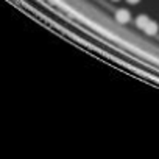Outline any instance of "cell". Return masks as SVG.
<instances>
[{
    "label": "cell",
    "mask_w": 159,
    "mask_h": 159,
    "mask_svg": "<svg viewBox=\"0 0 159 159\" xmlns=\"http://www.w3.org/2000/svg\"><path fill=\"white\" fill-rule=\"evenodd\" d=\"M129 19H131V14H129L128 10H123V8H122V10H119V11L116 13V20L120 22V24H128Z\"/></svg>",
    "instance_id": "1"
},
{
    "label": "cell",
    "mask_w": 159,
    "mask_h": 159,
    "mask_svg": "<svg viewBox=\"0 0 159 159\" xmlns=\"http://www.w3.org/2000/svg\"><path fill=\"white\" fill-rule=\"evenodd\" d=\"M148 22H150V19H148V16H145V14L136 17V25H137L139 28H142V30H145V27L148 25Z\"/></svg>",
    "instance_id": "2"
},
{
    "label": "cell",
    "mask_w": 159,
    "mask_h": 159,
    "mask_svg": "<svg viewBox=\"0 0 159 159\" xmlns=\"http://www.w3.org/2000/svg\"><path fill=\"white\" fill-rule=\"evenodd\" d=\"M157 30H159V27H157V24H156V22H153V20H150V22H148V25L145 27V33H147V34H150V36H154V34L157 33Z\"/></svg>",
    "instance_id": "3"
},
{
    "label": "cell",
    "mask_w": 159,
    "mask_h": 159,
    "mask_svg": "<svg viewBox=\"0 0 159 159\" xmlns=\"http://www.w3.org/2000/svg\"><path fill=\"white\" fill-rule=\"evenodd\" d=\"M126 2H129V3H137V2H140V0H126Z\"/></svg>",
    "instance_id": "4"
},
{
    "label": "cell",
    "mask_w": 159,
    "mask_h": 159,
    "mask_svg": "<svg viewBox=\"0 0 159 159\" xmlns=\"http://www.w3.org/2000/svg\"><path fill=\"white\" fill-rule=\"evenodd\" d=\"M114 2H117V0H114Z\"/></svg>",
    "instance_id": "5"
}]
</instances>
